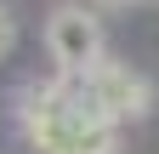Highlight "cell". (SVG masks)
I'll return each mask as SVG.
<instances>
[{
	"instance_id": "obj_1",
	"label": "cell",
	"mask_w": 159,
	"mask_h": 154,
	"mask_svg": "<svg viewBox=\"0 0 159 154\" xmlns=\"http://www.w3.org/2000/svg\"><path fill=\"white\" fill-rule=\"evenodd\" d=\"M17 126L34 154H119V126L85 114L80 86L68 74L29 80L17 91Z\"/></svg>"
},
{
	"instance_id": "obj_4",
	"label": "cell",
	"mask_w": 159,
	"mask_h": 154,
	"mask_svg": "<svg viewBox=\"0 0 159 154\" xmlns=\"http://www.w3.org/2000/svg\"><path fill=\"white\" fill-rule=\"evenodd\" d=\"M11 46H17V17H11L6 6H0V63L11 57Z\"/></svg>"
},
{
	"instance_id": "obj_2",
	"label": "cell",
	"mask_w": 159,
	"mask_h": 154,
	"mask_svg": "<svg viewBox=\"0 0 159 154\" xmlns=\"http://www.w3.org/2000/svg\"><path fill=\"white\" fill-rule=\"evenodd\" d=\"M80 103H85V114H97V120H142V114L153 108V86H148V74H136L125 63H114V57H102L91 74H80Z\"/></svg>"
},
{
	"instance_id": "obj_5",
	"label": "cell",
	"mask_w": 159,
	"mask_h": 154,
	"mask_svg": "<svg viewBox=\"0 0 159 154\" xmlns=\"http://www.w3.org/2000/svg\"><path fill=\"white\" fill-rule=\"evenodd\" d=\"M114 6H131V0H114Z\"/></svg>"
},
{
	"instance_id": "obj_3",
	"label": "cell",
	"mask_w": 159,
	"mask_h": 154,
	"mask_svg": "<svg viewBox=\"0 0 159 154\" xmlns=\"http://www.w3.org/2000/svg\"><path fill=\"white\" fill-rule=\"evenodd\" d=\"M46 51L57 74H68V80H80V74H91L97 63H102V23H97L91 6H57L46 17Z\"/></svg>"
}]
</instances>
